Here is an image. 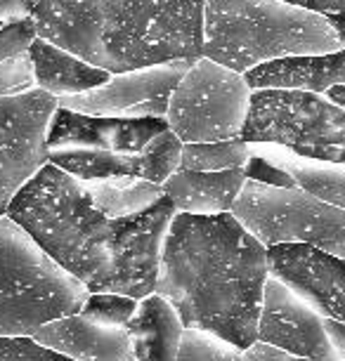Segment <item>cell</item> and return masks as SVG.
Wrapping results in <instances>:
<instances>
[{"label":"cell","mask_w":345,"mask_h":361,"mask_svg":"<svg viewBox=\"0 0 345 361\" xmlns=\"http://www.w3.org/2000/svg\"><path fill=\"white\" fill-rule=\"evenodd\" d=\"M171 196L126 217L102 213L78 177L50 161L10 201L5 215L90 293L135 300L157 288L161 246L175 217Z\"/></svg>","instance_id":"obj_1"},{"label":"cell","mask_w":345,"mask_h":361,"mask_svg":"<svg viewBox=\"0 0 345 361\" xmlns=\"http://www.w3.org/2000/svg\"><path fill=\"white\" fill-rule=\"evenodd\" d=\"M243 185H246L243 168L215 170V173L178 168L161 187L166 196H171L178 213L218 215L232 213Z\"/></svg>","instance_id":"obj_16"},{"label":"cell","mask_w":345,"mask_h":361,"mask_svg":"<svg viewBox=\"0 0 345 361\" xmlns=\"http://www.w3.org/2000/svg\"><path fill=\"white\" fill-rule=\"evenodd\" d=\"M178 361H243V350L211 336V333L185 329Z\"/></svg>","instance_id":"obj_24"},{"label":"cell","mask_w":345,"mask_h":361,"mask_svg":"<svg viewBox=\"0 0 345 361\" xmlns=\"http://www.w3.org/2000/svg\"><path fill=\"white\" fill-rule=\"evenodd\" d=\"M38 0H0V22L10 24L17 19L31 17Z\"/></svg>","instance_id":"obj_31"},{"label":"cell","mask_w":345,"mask_h":361,"mask_svg":"<svg viewBox=\"0 0 345 361\" xmlns=\"http://www.w3.org/2000/svg\"><path fill=\"white\" fill-rule=\"evenodd\" d=\"M232 215L265 248L277 243H308L345 260V208L301 187H270L246 180Z\"/></svg>","instance_id":"obj_7"},{"label":"cell","mask_w":345,"mask_h":361,"mask_svg":"<svg viewBox=\"0 0 345 361\" xmlns=\"http://www.w3.org/2000/svg\"><path fill=\"white\" fill-rule=\"evenodd\" d=\"M36 24H33L31 17L5 24L0 29V62L8 57H15L19 52H26L29 45L36 40Z\"/></svg>","instance_id":"obj_28"},{"label":"cell","mask_w":345,"mask_h":361,"mask_svg":"<svg viewBox=\"0 0 345 361\" xmlns=\"http://www.w3.org/2000/svg\"><path fill=\"white\" fill-rule=\"evenodd\" d=\"M31 338L73 361H135L133 340L126 326L92 322L80 312L52 319Z\"/></svg>","instance_id":"obj_14"},{"label":"cell","mask_w":345,"mask_h":361,"mask_svg":"<svg viewBox=\"0 0 345 361\" xmlns=\"http://www.w3.org/2000/svg\"><path fill=\"white\" fill-rule=\"evenodd\" d=\"M80 182H83L85 192L95 201V206L109 217H126V215L142 213V210L152 208L164 196V187L161 185L133 175L104 177V180H80Z\"/></svg>","instance_id":"obj_20"},{"label":"cell","mask_w":345,"mask_h":361,"mask_svg":"<svg viewBox=\"0 0 345 361\" xmlns=\"http://www.w3.org/2000/svg\"><path fill=\"white\" fill-rule=\"evenodd\" d=\"M243 175H246V180L262 182V185H270V187H298L286 170L255 152L248 154V161H246V166H243Z\"/></svg>","instance_id":"obj_29"},{"label":"cell","mask_w":345,"mask_h":361,"mask_svg":"<svg viewBox=\"0 0 345 361\" xmlns=\"http://www.w3.org/2000/svg\"><path fill=\"white\" fill-rule=\"evenodd\" d=\"M270 274L305 298L324 319L345 324V260L308 243L267 248Z\"/></svg>","instance_id":"obj_12"},{"label":"cell","mask_w":345,"mask_h":361,"mask_svg":"<svg viewBox=\"0 0 345 361\" xmlns=\"http://www.w3.org/2000/svg\"><path fill=\"white\" fill-rule=\"evenodd\" d=\"M267 276V248L232 213H175L154 293L173 305L185 329L246 350L258 340Z\"/></svg>","instance_id":"obj_2"},{"label":"cell","mask_w":345,"mask_h":361,"mask_svg":"<svg viewBox=\"0 0 345 361\" xmlns=\"http://www.w3.org/2000/svg\"><path fill=\"white\" fill-rule=\"evenodd\" d=\"M241 140L345 166V106L305 90H253Z\"/></svg>","instance_id":"obj_6"},{"label":"cell","mask_w":345,"mask_h":361,"mask_svg":"<svg viewBox=\"0 0 345 361\" xmlns=\"http://www.w3.org/2000/svg\"><path fill=\"white\" fill-rule=\"evenodd\" d=\"M194 59L145 66V69L111 73L107 83L69 97H57L62 109L90 116H114V118H166L168 102L192 66Z\"/></svg>","instance_id":"obj_10"},{"label":"cell","mask_w":345,"mask_h":361,"mask_svg":"<svg viewBox=\"0 0 345 361\" xmlns=\"http://www.w3.org/2000/svg\"><path fill=\"white\" fill-rule=\"evenodd\" d=\"M126 329L131 333L138 361H178L185 324L159 293L138 300V310L128 319Z\"/></svg>","instance_id":"obj_17"},{"label":"cell","mask_w":345,"mask_h":361,"mask_svg":"<svg viewBox=\"0 0 345 361\" xmlns=\"http://www.w3.org/2000/svg\"><path fill=\"white\" fill-rule=\"evenodd\" d=\"M52 166L62 168L78 180H104V177L133 175L142 177L140 154L102 152V149H47Z\"/></svg>","instance_id":"obj_21"},{"label":"cell","mask_w":345,"mask_h":361,"mask_svg":"<svg viewBox=\"0 0 345 361\" xmlns=\"http://www.w3.org/2000/svg\"><path fill=\"white\" fill-rule=\"evenodd\" d=\"M87 290L8 215H0V338L33 336L52 319L76 314Z\"/></svg>","instance_id":"obj_5"},{"label":"cell","mask_w":345,"mask_h":361,"mask_svg":"<svg viewBox=\"0 0 345 361\" xmlns=\"http://www.w3.org/2000/svg\"><path fill=\"white\" fill-rule=\"evenodd\" d=\"M251 94L246 73L199 57L175 85L166 123L182 145L236 140L251 111Z\"/></svg>","instance_id":"obj_8"},{"label":"cell","mask_w":345,"mask_h":361,"mask_svg":"<svg viewBox=\"0 0 345 361\" xmlns=\"http://www.w3.org/2000/svg\"><path fill=\"white\" fill-rule=\"evenodd\" d=\"M253 90H305L324 94L329 87L345 85V47L327 54H296L265 62L246 73Z\"/></svg>","instance_id":"obj_15"},{"label":"cell","mask_w":345,"mask_h":361,"mask_svg":"<svg viewBox=\"0 0 345 361\" xmlns=\"http://www.w3.org/2000/svg\"><path fill=\"white\" fill-rule=\"evenodd\" d=\"M251 152L265 156L267 161L277 163L293 177L296 185L305 192L320 196L327 203L345 208V166L343 163L315 161L289 152L286 147L267 145V142H248Z\"/></svg>","instance_id":"obj_19"},{"label":"cell","mask_w":345,"mask_h":361,"mask_svg":"<svg viewBox=\"0 0 345 361\" xmlns=\"http://www.w3.org/2000/svg\"><path fill=\"white\" fill-rule=\"evenodd\" d=\"M57 97L40 87L0 99V215L47 161V128Z\"/></svg>","instance_id":"obj_9"},{"label":"cell","mask_w":345,"mask_h":361,"mask_svg":"<svg viewBox=\"0 0 345 361\" xmlns=\"http://www.w3.org/2000/svg\"><path fill=\"white\" fill-rule=\"evenodd\" d=\"M324 326H327V333L336 347L338 357H341V361H345V324L334 322V319H324Z\"/></svg>","instance_id":"obj_33"},{"label":"cell","mask_w":345,"mask_h":361,"mask_svg":"<svg viewBox=\"0 0 345 361\" xmlns=\"http://www.w3.org/2000/svg\"><path fill=\"white\" fill-rule=\"evenodd\" d=\"M258 340L310 361H341L324 317L305 298L270 274L262 293Z\"/></svg>","instance_id":"obj_11"},{"label":"cell","mask_w":345,"mask_h":361,"mask_svg":"<svg viewBox=\"0 0 345 361\" xmlns=\"http://www.w3.org/2000/svg\"><path fill=\"white\" fill-rule=\"evenodd\" d=\"M248 142L236 140H222V142H189L182 145L180 168L185 170H229V168H243L248 161Z\"/></svg>","instance_id":"obj_22"},{"label":"cell","mask_w":345,"mask_h":361,"mask_svg":"<svg viewBox=\"0 0 345 361\" xmlns=\"http://www.w3.org/2000/svg\"><path fill=\"white\" fill-rule=\"evenodd\" d=\"M140 156H142V177L150 182H157V185H164L168 177L180 168L182 140L171 128H166L164 133H159L157 137L147 142V147L142 149Z\"/></svg>","instance_id":"obj_23"},{"label":"cell","mask_w":345,"mask_h":361,"mask_svg":"<svg viewBox=\"0 0 345 361\" xmlns=\"http://www.w3.org/2000/svg\"><path fill=\"white\" fill-rule=\"evenodd\" d=\"M243 361H310L305 357H296L291 352H284L279 347L274 345H267V343H260L255 340L251 347L243 350Z\"/></svg>","instance_id":"obj_30"},{"label":"cell","mask_w":345,"mask_h":361,"mask_svg":"<svg viewBox=\"0 0 345 361\" xmlns=\"http://www.w3.org/2000/svg\"><path fill=\"white\" fill-rule=\"evenodd\" d=\"M206 0H38V38L109 73L204 57Z\"/></svg>","instance_id":"obj_3"},{"label":"cell","mask_w":345,"mask_h":361,"mask_svg":"<svg viewBox=\"0 0 345 361\" xmlns=\"http://www.w3.org/2000/svg\"><path fill=\"white\" fill-rule=\"evenodd\" d=\"M31 87H36V76H33V62L29 57V50L0 62V99L22 94L31 90Z\"/></svg>","instance_id":"obj_26"},{"label":"cell","mask_w":345,"mask_h":361,"mask_svg":"<svg viewBox=\"0 0 345 361\" xmlns=\"http://www.w3.org/2000/svg\"><path fill=\"white\" fill-rule=\"evenodd\" d=\"M138 310V300L121 293H87L80 314L99 324L126 326Z\"/></svg>","instance_id":"obj_25"},{"label":"cell","mask_w":345,"mask_h":361,"mask_svg":"<svg viewBox=\"0 0 345 361\" xmlns=\"http://www.w3.org/2000/svg\"><path fill=\"white\" fill-rule=\"evenodd\" d=\"M0 361H73L50 347L38 345L31 336L0 338Z\"/></svg>","instance_id":"obj_27"},{"label":"cell","mask_w":345,"mask_h":361,"mask_svg":"<svg viewBox=\"0 0 345 361\" xmlns=\"http://www.w3.org/2000/svg\"><path fill=\"white\" fill-rule=\"evenodd\" d=\"M324 97H329L331 102H336V104L345 106V85H334V87H329V90L324 92Z\"/></svg>","instance_id":"obj_35"},{"label":"cell","mask_w":345,"mask_h":361,"mask_svg":"<svg viewBox=\"0 0 345 361\" xmlns=\"http://www.w3.org/2000/svg\"><path fill=\"white\" fill-rule=\"evenodd\" d=\"M327 19H329V24L334 26L336 36L341 38V43L345 47V12H343V15H327Z\"/></svg>","instance_id":"obj_34"},{"label":"cell","mask_w":345,"mask_h":361,"mask_svg":"<svg viewBox=\"0 0 345 361\" xmlns=\"http://www.w3.org/2000/svg\"><path fill=\"white\" fill-rule=\"evenodd\" d=\"M327 15L279 0H206L204 57L248 73L255 66L296 54L341 50Z\"/></svg>","instance_id":"obj_4"},{"label":"cell","mask_w":345,"mask_h":361,"mask_svg":"<svg viewBox=\"0 0 345 361\" xmlns=\"http://www.w3.org/2000/svg\"><path fill=\"white\" fill-rule=\"evenodd\" d=\"M135 361H138V359H135Z\"/></svg>","instance_id":"obj_36"},{"label":"cell","mask_w":345,"mask_h":361,"mask_svg":"<svg viewBox=\"0 0 345 361\" xmlns=\"http://www.w3.org/2000/svg\"><path fill=\"white\" fill-rule=\"evenodd\" d=\"M279 3L293 5V8L313 10L320 15H343L345 12V0H279Z\"/></svg>","instance_id":"obj_32"},{"label":"cell","mask_w":345,"mask_h":361,"mask_svg":"<svg viewBox=\"0 0 345 361\" xmlns=\"http://www.w3.org/2000/svg\"><path fill=\"white\" fill-rule=\"evenodd\" d=\"M29 57L33 62V76L40 90L55 94V97H69L107 83L111 73L99 69L76 54L52 45L50 40L38 38L29 45Z\"/></svg>","instance_id":"obj_18"},{"label":"cell","mask_w":345,"mask_h":361,"mask_svg":"<svg viewBox=\"0 0 345 361\" xmlns=\"http://www.w3.org/2000/svg\"><path fill=\"white\" fill-rule=\"evenodd\" d=\"M168 128L166 118H114L57 106L47 128V149H102L140 154L147 142Z\"/></svg>","instance_id":"obj_13"}]
</instances>
